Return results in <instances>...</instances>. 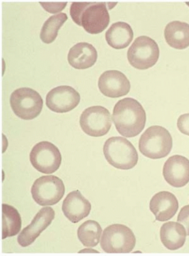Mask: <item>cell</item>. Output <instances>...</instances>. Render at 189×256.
<instances>
[{
    "label": "cell",
    "mask_w": 189,
    "mask_h": 256,
    "mask_svg": "<svg viewBox=\"0 0 189 256\" xmlns=\"http://www.w3.org/2000/svg\"><path fill=\"white\" fill-rule=\"evenodd\" d=\"M112 118L118 132L126 138L140 134L146 124V110L132 98L121 99L115 104Z\"/></svg>",
    "instance_id": "6da1fadb"
},
{
    "label": "cell",
    "mask_w": 189,
    "mask_h": 256,
    "mask_svg": "<svg viewBox=\"0 0 189 256\" xmlns=\"http://www.w3.org/2000/svg\"><path fill=\"white\" fill-rule=\"evenodd\" d=\"M107 4L104 2H73L70 14L74 22L90 34L103 32L110 23Z\"/></svg>",
    "instance_id": "7a4b0ae2"
},
{
    "label": "cell",
    "mask_w": 189,
    "mask_h": 256,
    "mask_svg": "<svg viewBox=\"0 0 189 256\" xmlns=\"http://www.w3.org/2000/svg\"><path fill=\"white\" fill-rule=\"evenodd\" d=\"M138 148L142 154L149 159H162L168 156L172 150V136L166 128L152 126L142 134Z\"/></svg>",
    "instance_id": "3957f363"
},
{
    "label": "cell",
    "mask_w": 189,
    "mask_h": 256,
    "mask_svg": "<svg viewBox=\"0 0 189 256\" xmlns=\"http://www.w3.org/2000/svg\"><path fill=\"white\" fill-rule=\"evenodd\" d=\"M103 152L108 164L118 170H131L138 162L136 149L130 140L124 137H112L108 139L104 143Z\"/></svg>",
    "instance_id": "277c9868"
},
{
    "label": "cell",
    "mask_w": 189,
    "mask_h": 256,
    "mask_svg": "<svg viewBox=\"0 0 189 256\" xmlns=\"http://www.w3.org/2000/svg\"><path fill=\"white\" fill-rule=\"evenodd\" d=\"M10 104L18 118L31 120L40 114L44 108V100L38 92L24 87L18 88L12 93Z\"/></svg>",
    "instance_id": "5b68a950"
},
{
    "label": "cell",
    "mask_w": 189,
    "mask_h": 256,
    "mask_svg": "<svg viewBox=\"0 0 189 256\" xmlns=\"http://www.w3.org/2000/svg\"><path fill=\"white\" fill-rule=\"evenodd\" d=\"M136 244L132 230L124 224H114L103 232L101 247L107 253H130Z\"/></svg>",
    "instance_id": "8992f818"
},
{
    "label": "cell",
    "mask_w": 189,
    "mask_h": 256,
    "mask_svg": "<svg viewBox=\"0 0 189 256\" xmlns=\"http://www.w3.org/2000/svg\"><path fill=\"white\" fill-rule=\"evenodd\" d=\"M66 193L64 182L57 176H42L35 180L31 188V194L41 206L56 205Z\"/></svg>",
    "instance_id": "52a82bcc"
},
{
    "label": "cell",
    "mask_w": 189,
    "mask_h": 256,
    "mask_svg": "<svg viewBox=\"0 0 189 256\" xmlns=\"http://www.w3.org/2000/svg\"><path fill=\"white\" fill-rule=\"evenodd\" d=\"M160 56V50L152 38L142 36L136 38L128 52L130 65L138 70H147L156 64Z\"/></svg>",
    "instance_id": "ba28073f"
},
{
    "label": "cell",
    "mask_w": 189,
    "mask_h": 256,
    "mask_svg": "<svg viewBox=\"0 0 189 256\" xmlns=\"http://www.w3.org/2000/svg\"><path fill=\"white\" fill-rule=\"evenodd\" d=\"M80 125L88 136L102 137L107 134L112 128V116L108 110L104 106H90L81 114Z\"/></svg>",
    "instance_id": "9c48e42d"
},
{
    "label": "cell",
    "mask_w": 189,
    "mask_h": 256,
    "mask_svg": "<svg viewBox=\"0 0 189 256\" xmlns=\"http://www.w3.org/2000/svg\"><path fill=\"white\" fill-rule=\"evenodd\" d=\"M31 164L40 172L52 174L62 164L60 150L54 144L41 142L34 145L30 154Z\"/></svg>",
    "instance_id": "30bf717a"
},
{
    "label": "cell",
    "mask_w": 189,
    "mask_h": 256,
    "mask_svg": "<svg viewBox=\"0 0 189 256\" xmlns=\"http://www.w3.org/2000/svg\"><path fill=\"white\" fill-rule=\"evenodd\" d=\"M80 96L74 88L68 86H60L47 94L46 106L52 112L63 114L72 112L78 106Z\"/></svg>",
    "instance_id": "8fae6325"
},
{
    "label": "cell",
    "mask_w": 189,
    "mask_h": 256,
    "mask_svg": "<svg viewBox=\"0 0 189 256\" xmlns=\"http://www.w3.org/2000/svg\"><path fill=\"white\" fill-rule=\"evenodd\" d=\"M56 212L52 207H44L34 218L30 224L20 232L18 242L22 247L34 244L42 232L52 222Z\"/></svg>",
    "instance_id": "7c38bea8"
},
{
    "label": "cell",
    "mask_w": 189,
    "mask_h": 256,
    "mask_svg": "<svg viewBox=\"0 0 189 256\" xmlns=\"http://www.w3.org/2000/svg\"><path fill=\"white\" fill-rule=\"evenodd\" d=\"M100 92L110 98L126 96L130 91V82L124 74L119 70H107L100 76L98 82Z\"/></svg>",
    "instance_id": "4fadbf2b"
},
{
    "label": "cell",
    "mask_w": 189,
    "mask_h": 256,
    "mask_svg": "<svg viewBox=\"0 0 189 256\" xmlns=\"http://www.w3.org/2000/svg\"><path fill=\"white\" fill-rule=\"evenodd\" d=\"M163 176L170 186L184 187L189 183V160L181 155L170 156L164 165Z\"/></svg>",
    "instance_id": "5bb4252c"
},
{
    "label": "cell",
    "mask_w": 189,
    "mask_h": 256,
    "mask_svg": "<svg viewBox=\"0 0 189 256\" xmlns=\"http://www.w3.org/2000/svg\"><path fill=\"white\" fill-rule=\"evenodd\" d=\"M92 205L80 190L68 194L62 204V212L72 223H78L90 214Z\"/></svg>",
    "instance_id": "9a60e30c"
},
{
    "label": "cell",
    "mask_w": 189,
    "mask_h": 256,
    "mask_svg": "<svg viewBox=\"0 0 189 256\" xmlns=\"http://www.w3.org/2000/svg\"><path fill=\"white\" fill-rule=\"evenodd\" d=\"M150 212L156 221L166 222L174 217L178 210V201L174 194L160 192L154 195L150 201Z\"/></svg>",
    "instance_id": "2e32d148"
},
{
    "label": "cell",
    "mask_w": 189,
    "mask_h": 256,
    "mask_svg": "<svg viewBox=\"0 0 189 256\" xmlns=\"http://www.w3.org/2000/svg\"><path fill=\"white\" fill-rule=\"evenodd\" d=\"M98 59V52L91 44L79 42L74 46L68 54L69 64L75 69L85 70L91 68Z\"/></svg>",
    "instance_id": "e0dca14e"
},
{
    "label": "cell",
    "mask_w": 189,
    "mask_h": 256,
    "mask_svg": "<svg viewBox=\"0 0 189 256\" xmlns=\"http://www.w3.org/2000/svg\"><path fill=\"white\" fill-rule=\"evenodd\" d=\"M134 30L129 24L116 22L110 26L106 34L108 44L115 50H122L129 46L134 40Z\"/></svg>",
    "instance_id": "ac0fdd59"
},
{
    "label": "cell",
    "mask_w": 189,
    "mask_h": 256,
    "mask_svg": "<svg viewBox=\"0 0 189 256\" xmlns=\"http://www.w3.org/2000/svg\"><path fill=\"white\" fill-rule=\"evenodd\" d=\"M160 240L168 250H177L184 246L187 232L184 226L175 222H169L162 226Z\"/></svg>",
    "instance_id": "d6986e66"
},
{
    "label": "cell",
    "mask_w": 189,
    "mask_h": 256,
    "mask_svg": "<svg viewBox=\"0 0 189 256\" xmlns=\"http://www.w3.org/2000/svg\"><path fill=\"white\" fill-rule=\"evenodd\" d=\"M164 38L170 46L183 50L189 46V24L186 22H170L164 30Z\"/></svg>",
    "instance_id": "ffe728a7"
},
{
    "label": "cell",
    "mask_w": 189,
    "mask_h": 256,
    "mask_svg": "<svg viewBox=\"0 0 189 256\" xmlns=\"http://www.w3.org/2000/svg\"><path fill=\"white\" fill-rule=\"evenodd\" d=\"M22 217L14 207L2 204V240L16 236L22 230Z\"/></svg>",
    "instance_id": "44dd1931"
},
{
    "label": "cell",
    "mask_w": 189,
    "mask_h": 256,
    "mask_svg": "<svg viewBox=\"0 0 189 256\" xmlns=\"http://www.w3.org/2000/svg\"><path fill=\"white\" fill-rule=\"evenodd\" d=\"M102 228L97 222L88 220L82 223L78 230L79 240L84 246L94 247L100 244Z\"/></svg>",
    "instance_id": "7402d4cb"
},
{
    "label": "cell",
    "mask_w": 189,
    "mask_h": 256,
    "mask_svg": "<svg viewBox=\"0 0 189 256\" xmlns=\"http://www.w3.org/2000/svg\"><path fill=\"white\" fill-rule=\"evenodd\" d=\"M67 20L68 16L66 13H59L51 16L41 29V40L46 44H52L57 38L59 30Z\"/></svg>",
    "instance_id": "603a6c76"
},
{
    "label": "cell",
    "mask_w": 189,
    "mask_h": 256,
    "mask_svg": "<svg viewBox=\"0 0 189 256\" xmlns=\"http://www.w3.org/2000/svg\"><path fill=\"white\" fill-rule=\"evenodd\" d=\"M177 222L186 227V232L189 236V205L184 206L180 210Z\"/></svg>",
    "instance_id": "cb8c5ba5"
},
{
    "label": "cell",
    "mask_w": 189,
    "mask_h": 256,
    "mask_svg": "<svg viewBox=\"0 0 189 256\" xmlns=\"http://www.w3.org/2000/svg\"><path fill=\"white\" fill-rule=\"evenodd\" d=\"M177 126L183 134L189 136V114H184L178 118Z\"/></svg>",
    "instance_id": "d4e9b609"
},
{
    "label": "cell",
    "mask_w": 189,
    "mask_h": 256,
    "mask_svg": "<svg viewBox=\"0 0 189 256\" xmlns=\"http://www.w3.org/2000/svg\"><path fill=\"white\" fill-rule=\"evenodd\" d=\"M40 5L44 7V10L50 13H56L64 10V7L67 5V2L64 4H42L40 2Z\"/></svg>",
    "instance_id": "484cf974"
},
{
    "label": "cell",
    "mask_w": 189,
    "mask_h": 256,
    "mask_svg": "<svg viewBox=\"0 0 189 256\" xmlns=\"http://www.w3.org/2000/svg\"><path fill=\"white\" fill-rule=\"evenodd\" d=\"M187 5L188 6H189V4H187Z\"/></svg>",
    "instance_id": "4316f807"
}]
</instances>
